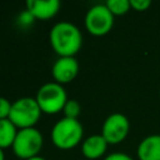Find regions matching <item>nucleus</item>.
Returning a JSON list of instances; mask_svg holds the SVG:
<instances>
[{"label":"nucleus","mask_w":160,"mask_h":160,"mask_svg":"<svg viewBox=\"0 0 160 160\" xmlns=\"http://www.w3.org/2000/svg\"><path fill=\"white\" fill-rule=\"evenodd\" d=\"M51 48L59 56H74L82 45V35L76 25L69 21L56 22L49 34Z\"/></svg>","instance_id":"f257e3e1"},{"label":"nucleus","mask_w":160,"mask_h":160,"mask_svg":"<svg viewBox=\"0 0 160 160\" xmlns=\"http://www.w3.org/2000/svg\"><path fill=\"white\" fill-rule=\"evenodd\" d=\"M18 131V128L9 119L0 120V148L5 149L12 146Z\"/></svg>","instance_id":"f8f14e48"},{"label":"nucleus","mask_w":160,"mask_h":160,"mask_svg":"<svg viewBox=\"0 0 160 160\" xmlns=\"http://www.w3.org/2000/svg\"><path fill=\"white\" fill-rule=\"evenodd\" d=\"M130 131L129 119L121 112L110 114L101 128V135L110 145H116L122 142Z\"/></svg>","instance_id":"0eeeda50"},{"label":"nucleus","mask_w":160,"mask_h":160,"mask_svg":"<svg viewBox=\"0 0 160 160\" xmlns=\"http://www.w3.org/2000/svg\"><path fill=\"white\" fill-rule=\"evenodd\" d=\"M12 102H10L6 98L0 96V120L2 119H9L10 110H11Z\"/></svg>","instance_id":"2eb2a0df"},{"label":"nucleus","mask_w":160,"mask_h":160,"mask_svg":"<svg viewBox=\"0 0 160 160\" xmlns=\"http://www.w3.org/2000/svg\"><path fill=\"white\" fill-rule=\"evenodd\" d=\"M105 5L114 16L124 15L131 9L130 0H108Z\"/></svg>","instance_id":"ddd939ff"},{"label":"nucleus","mask_w":160,"mask_h":160,"mask_svg":"<svg viewBox=\"0 0 160 160\" xmlns=\"http://www.w3.org/2000/svg\"><path fill=\"white\" fill-rule=\"evenodd\" d=\"M0 160H5V154H4V149L0 148Z\"/></svg>","instance_id":"a211bd4d"},{"label":"nucleus","mask_w":160,"mask_h":160,"mask_svg":"<svg viewBox=\"0 0 160 160\" xmlns=\"http://www.w3.org/2000/svg\"><path fill=\"white\" fill-rule=\"evenodd\" d=\"M35 99L42 112L54 115L62 111L68 101V95L61 84L50 81L39 88Z\"/></svg>","instance_id":"20e7f679"},{"label":"nucleus","mask_w":160,"mask_h":160,"mask_svg":"<svg viewBox=\"0 0 160 160\" xmlns=\"http://www.w3.org/2000/svg\"><path fill=\"white\" fill-rule=\"evenodd\" d=\"M79 72V62L74 56H59L51 69V75L58 84L72 81Z\"/></svg>","instance_id":"6e6552de"},{"label":"nucleus","mask_w":160,"mask_h":160,"mask_svg":"<svg viewBox=\"0 0 160 160\" xmlns=\"http://www.w3.org/2000/svg\"><path fill=\"white\" fill-rule=\"evenodd\" d=\"M62 112H64V118H69V119H78L80 112H81V106L80 104L74 100V99H68L64 109H62Z\"/></svg>","instance_id":"4468645a"},{"label":"nucleus","mask_w":160,"mask_h":160,"mask_svg":"<svg viewBox=\"0 0 160 160\" xmlns=\"http://www.w3.org/2000/svg\"><path fill=\"white\" fill-rule=\"evenodd\" d=\"M28 160H46V159L42 158V156H35V158H31V159H28Z\"/></svg>","instance_id":"6ab92c4d"},{"label":"nucleus","mask_w":160,"mask_h":160,"mask_svg":"<svg viewBox=\"0 0 160 160\" xmlns=\"http://www.w3.org/2000/svg\"><path fill=\"white\" fill-rule=\"evenodd\" d=\"M42 135L36 128H28L20 129L16 134L15 141L12 144L14 154L22 159L28 160L35 156H39V152L42 148Z\"/></svg>","instance_id":"39448f33"},{"label":"nucleus","mask_w":160,"mask_h":160,"mask_svg":"<svg viewBox=\"0 0 160 160\" xmlns=\"http://www.w3.org/2000/svg\"><path fill=\"white\" fill-rule=\"evenodd\" d=\"M82 134V125L78 119L62 118L56 121L51 129V141L56 148L69 150L75 148L81 141Z\"/></svg>","instance_id":"f03ea898"},{"label":"nucleus","mask_w":160,"mask_h":160,"mask_svg":"<svg viewBox=\"0 0 160 160\" xmlns=\"http://www.w3.org/2000/svg\"><path fill=\"white\" fill-rule=\"evenodd\" d=\"M130 6L132 10L141 12V11H146L151 6V1L150 0H130Z\"/></svg>","instance_id":"dca6fc26"},{"label":"nucleus","mask_w":160,"mask_h":160,"mask_svg":"<svg viewBox=\"0 0 160 160\" xmlns=\"http://www.w3.org/2000/svg\"><path fill=\"white\" fill-rule=\"evenodd\" d=\"M25 6L34 19L49 20L58 14L60 2L58 0H26Z\"/></svg>","instance_id":"1a4fd4ad"},{"label":"nucleus","mask_w":160,"mask_h":160,"mask_svg":"<svg viewBox=\"0 0 160 160\" xmlns=\"http://www.w3.org/2000/svg\"><path fill=\"white\" fill-rule=\"evenodd\" d=\"M104 160H134V159L124 152H111L108 156H105Z\"/></svg>","instance_id":"f3484780"},{"label":"nucleus","mask_w":160,"mask_h":160,"mask_svg":"<svg viewBox=\"0 0 160 160\" xmlns=\"http://www.w3.org/2000/svg\"><path fill=\"white\" fill-rule=\"evenodd\" d=\"M108 141L104 139L101 134H95L91 136H88L82 144H81V152L85 158L94 160L101 158L106 149H108Z\"/></svg>","instance_id":"9d476101"},{"label":"nucleus","mask_w":160,"mask_h":160,"mask_svg":"<svg viewBox=\"0 0 160 160\" xmlns=\"http://www.w3.org/2000/svg\"><path fill=\"white\" fill-rule=\"evenodd\" d=\"M41 112L42 111L35 98L24 96L12 102L9 120L19 130L35 128V124L40 120Z\"/></svg>","instance_id":"7ed1b4c3"},{"label":"nucleus","mask_w":160,"mask_h":160,"mask_svg":"<svg viewBox=\"0 0 160 160\" xmlns=\"http://www.w3.org/2000/svg\"><path fill=\"white\" fill-rule=\"evenodd\" d=\"M139 160H160V134L144 138L138 145Z\"/></svg>","instance_id":"9b49d317"},{"label":"nucleus","mask_w":160,"mask_h":160,"mask_svg":"<svg viewBox=\"0 0 160 160\" xmlns=\"http://www.w3.org/2000/svg\"><path fill=\"white\" fill-rule=\"evenodd\" d=\"M85 29L94 36H104L112 29L114 15L106 8L105 4H98L91 6L85 15Z\"/></svg>","instance_id":"423d86ee"}]
</instances>
